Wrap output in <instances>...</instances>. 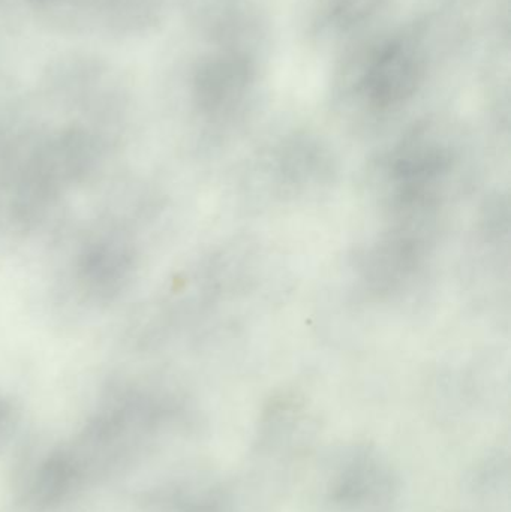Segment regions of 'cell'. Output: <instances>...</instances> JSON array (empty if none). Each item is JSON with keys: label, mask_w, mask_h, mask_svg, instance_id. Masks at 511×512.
<instances>
[{"label": "cell", "mask_w": 511, "mask_h": 512, "mask_svg": "<svg viewBox=\"0 0 511 512\" xmlns=\"http://www.w3.org/2000/svg\"><path fill=\"white\" fill-rule=\"evenodd\" d=\"M455 165V150L440 138L428 134L404 138L381 164L390 206L401 219L425 221Z\"/></svg>", "instance_id": "obj_1"}, {"label": "cell", "mask_w": 511, "mask_h": 512, "mask_svg": "<svg viewBox=\"0 0 511 512\" xmlns=\"http://www.w3.org/2000/svg\"><path fill=\"white\" fill-rule=\"evenodd\" d=\"M426 245L425 222L401 221L363 255V282L377 294L395 291L419 270L428 252Z\"/></svg>", "instance_id": "obj_2"}, {"label": "cell", "mask_w": 511, "mask_h": 512, "mask_svg": "<svg viewBox=\"0 0 511 512\" xmlns=\"http://www.w3.org/2000/svg\"><path fill=\"white\" fill-rule=\"evenodd\" d=\"M417 65L404 48H390L366 74L363 93L378 110H387L410 98L416 89Z\"/></svg>", "instance_id": "obj_3"}, {"label": "cell", "mask_w": 511, "mask_h": 512, "mask_svg": "<svg viewBox=\"0 0 511 512\" xmlns=\"http://www.w3.org/2000/svg\"><path fill=\"white\" fill-rule=\"evenodd\" d=\"M267 173L282 188H303L320 183L332 171V158L323 147L308 140H291L276 147Z\"/></svg>", "instance_id": "obj_4"}, {"label": "cell", "mask_w": 511, "mask_h": 512, "mask_svg": "<svg viewBox=\"0 0 511 512\" xmlns=\"http://www.w3.org/2000/svg\"><path fill=\"white\" fill-rule=\"evenodd\" d=\"M390 490V477L372 454H356L332 481V501L342 507L360 508L375 504Z\"/></svg>", "instance_id": "obj_5"}]
</instances>
